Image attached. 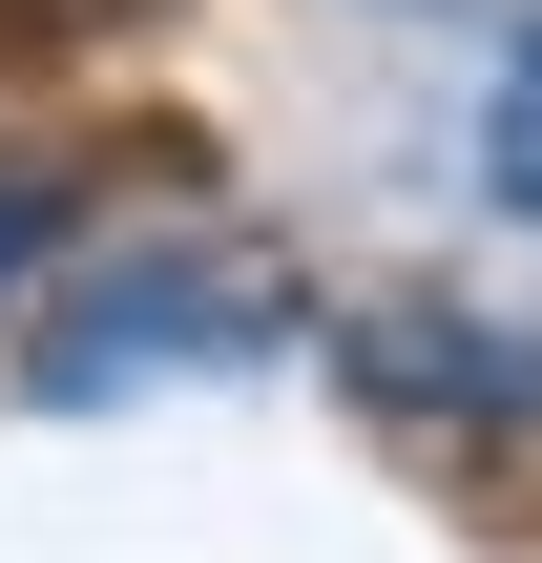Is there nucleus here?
<instances>
[{
	"label": "nucleus",
	"mask_w": 542,
	"mask_h": 563,
	"mask_svg": "<svg viewBox=\"0 0 542 563\" xmlns=\"http://www.w3.org/2000/svg\"><path fill=\"white\" fill-rule=\"evenodd\" d=\"M292 334V272L251 230H167V251H104L63 313H42V397H146V376H251Z\"/></svg>",
	"instance_id": "nucleus-1"
},
{
	"label": "nucleus",
	"mask_w": 542,
	"mask_h": 563,
	"mask_svg": "<svg viewBox=\"0 0 542 563\" xmlns=\"http://www.w3.org/2000/svg\"><path fill=\"white\" fill-rule=\"evenodd\" d=\"M480 188H501V209L542 230V21L501 42V104H480Z\"/></svg>",
	"instance_id": "nucleus-3"
},
{
	"label": "nucleus",
	"mask_w": 542,
	"mask_h": 563,
	"mask_svg": "<svg viewBox=\"0 0 542 563\" xmlns=\"http://www.w3.org/2000/svg\"><path fill=\"white\" fill-rule=\"evenodd\" d=\"M42 230H63V209H42V188H0V272H42Z\"/></svg>",
	"instance_id": "nucleus-4"
},
{
	"label": "nucleus",
	"mask_w": 542,
	"mask_h": 563,
	"mask_svg": "<svg viewBox=\"0 0 542 563\" xmlns=\"http://www.w3.org/2000/svg\"><path fill=\"white\" fill-rule=\"evenodd\" d=\"M334 376H355V418L418 439V460H460L480 418H522V397H542L522 355H501L480 313H439V292H355V313H334Z\"/></svg>",
	"instance_id": "nucleus-2"
}]
</instances>
